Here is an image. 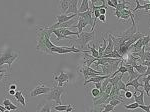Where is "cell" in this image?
Here are the masks:
<instances>
[{
  "label": "cell",
  "instance_id": "1",
  "mask_svg": "<svg viewBox=\"0 0 150 112\" xmlns=\"http://www.w3.org/2000/svg\"><path fill=\"white\" fill-rule=\"evenodd\" d=\"M52 34V29L49 26H37V45L36 50L44 54L52 55L51 49L55 44L50 41V36Z\"/></svg>",
  "mask_w": 150,
  "mask_h": 112
},
{
  "label": "cell",
  "instance_id": "2",
  "mask_svg": "<svg viewBox=\"0 0 150 112\" xmlns=\"http://www.w3.org/2000/svg\"><path fill=\"white\" fill-rule=\"evenodd\" d=\"M18 58H19V52L13 50L12 48H7L4 51H0V70H4L2 69L4 64L8 65L9 70H10L13 62L18 60Z\"/></svg>",
  "mask_w": 150,
  "mask_h": 112
},
{
  "label": "cell",
  "instance_id": "3",
  "mask_svg": "<svg viewBox=\"0 0 150 112\" xmlns=\"http://www.w3.org/2000/svg\"><path fill=\"white\" fill-rule=\"evenodd\" d=\"M94 37H95V32L94 31H85L83 32L82 31L81 34H79V36L77 37V39H75V41H77V44H78V49L81 50H87V46H88L90 41H93Z\"/></svg>",
  "mask_w": 150,
  "mask_h": 112
},
{
  "label": "cell",
  "instance_id": "4",
  "mask_svg": "<svg viewBox=\"0 0 150 112\" xmlns=\"http://www.w3.org/2000/svg\"><path fill=\"white\" fill-rule=\"evenodd\" d=\"M66 92V86H63V87H59L57 85L54 84L53 88H51V91L47 94V100H53L55 101L58 105H63L62 103V100H61V96L62 94H64Z\"/></svg>",
  "mask_w": 150,
  "mask_h": 112
},
{
  "label": "cell",
  "instance_id": "5",
  "mask_svg": "<svg viewBox=\"0 0 150 112\" xmlns=\"http://www.w3.org/2000/svg\"><path fill=\"white\" fill-rule=\"evenodd\" d=\"M85 50H81L75 46H57L54 45L51 49L52 54H67V53H84Z\"/></svg>",
  "mask_w": 150,
  "mask_h": 112
},
{
  "label": "cell",
  "instance_id": "6",
  "mask_svg": "<svg viewBox=\"0 0 150 112\" xmlns=\"http://www.w3.org/2000/svg\"><path fill=\"white\" fill-rule=\"evenodd\" d=\"M50 91H51L50 87L46 86L42 81H38V85L35 88H33L32 91L30 92V97H36L42 95V94H48Z\"/></svg>",
  "mask_w": 150,
  "mask_h": 112
},
{
  "label": "cell",
  "instance_id": "7",
  "mask_svg": "<svg viewBox=\"0 0 150 112\" xmlns=\"http://www.w3.org/2000/svg\"><path fill=\"white\" fill-rule=\"evenodd\" d=\"M81 72L83 73L84 81L88 80L89 78H92V77H95V76H102V75H104L102 71H98V70L93 69V68L88 67V66H85V65H82V67H81Z\"/></svg>",
  "mask_w": 150,
  "mask_h": 112
},
{
  "label": "cell",
  "instance_id": "8",
  "mask_svg": "<svg viewBox=\"0 0 150 112\" xmlns=\"http://www.w3.org/2000/svg\"><path fill=\"white\" fill-rule=\"evenodd\" d=\"M53 80L54 82H57L56 85L59 87L65 86V84L68 83L70 80V75L66 72H59V74L56 75V73H53Z\"/></svg>",
  "mask_w": 150,
  "mask_h": 112
},
{
  "label": "cell",
  "instance_id": "9",
  "mask_svg": "<svg viewBox=\"0 0 150 112\" xmlns=\"http://www.w3.org/2000/svg\"><path fill=\"white\" fill-rule=\"evenodd\" d=\"M77 17H80V18L84 19L88 25H91V31H94L93 28V21H94V17H92V10L89 9L88 11L83 12V13H78L77 14Z\"/></svg>",
  "mask_w": 150,
  "mask_h": 112
},
{
  "label": "cell",
  "instance_id": "10",
  "mask_svg": "<svg viewBox=\"0 0 150 112\" xmlns=\"http://www.w3.org/2000/svg\"><path fill=\"white\" fill-rule=\"evenodd\" d=\"M77 15L76 14H71V15H64V14H60V15H56L55 16V19L57 20V22L55 24L59 25V24H62V23H65L67 21H70L72 19L76 18Z\"/></svg>",
  "mask_w": 150,
  "mask_h": 112
},
{
  "label": "cell",
  "instance_id": "11",
  "mask_svg": "<svg viewBox=\"0 0 150 112\" xmlns=\"http://www.w3.org/2000/svg\"><path fill=\"white\" fill-rule=\"evenodd\" d=\"M52 104H50L49 102L44 100L41 103H39L37 105V108H36V112H51V108H52Z\"/></svg>",
  "mask_w": 150,
  "mask_h": 112
},
{
  "label": "cell",
  "instance_id": "12",
  "mask_svg": "<svg viewBox=\"0 0 150 112\" xmlns=\"http://www.w3.org/2000/svg\"><path fill=\"white\" fill-rule=\"evenodd\" d=\"M52 108L57 112H71L75 109L74 104H67V105H57V106H52Z\"/></svg>",
  "mask_w": 150,
  "mask_h": 112
},
{
  "label": "cell",
  "instance_id": "13",
  "mask_svg": "<svg viewBox=\"0 0 150 112\" xmlns=\"http://www.w3.org/2000/svg\"><path fill=\"white\" fill-rule=\"evenodd\" d=\"M114 50V44H113V41H112V35L111 33H108V39H107V46H106V49L104 51L103 56H107L111 54Z\"/></svg>",
  "mask_w": 150,
  "mask_h": 112
},
{
  "label": "cell",
  "instance_id": "14",
  "mask_svg": "<svg viewBox=\"0 0 150 112\" xmlns=\"http://www.w3.org/2000/svg\"><path fill=\"white\" fill-rule=\"evenodd\" d=\"M78 3L79 1L77 0H73V1H69V6H68V10H67L66 14H78Z\"/></svg>",
  "mask_w": 150,
  "mask_h": 112
},
{
  "label": "cell",
  "instance_id": "15",
  "mask_svg": "<svg viewBox=\"0 0 150 112\" xmlns=\"http://www.w3.org/2000/svg\"><path fill=\"white\" fill-rule=\"evenodd\" d=\"M111 75H102V76H95L92 78H89L88 80L84 81V85H87L88 83H98V82H102L105 79L109 78Z\"/></svg>",
  "mask_w": 150,
  "mask_h": 112
},
{
  "label": "cell",
  "instance_id": "16",
  "mask_svg": "<svg viewBox=\"0 0 150 112\" xmlns=\"http://www.w3.org/2000/svg\"><path fill=\"white\" fill-rule=\"evenodd\" d=\"M142 77H143L142 75H139L136 79L132 80V81H130V82H127V83H125V85H126V87L133 86V87H134V89H135V92H137L139 90L138 89L139 87H143V83H139V79L142 78Z\"/></svg>",
  "mask_w": 150,
  "mask_h": 112
},
{
  "label": "cell",
  "instance_id": "17",
  "mask_svg": "<svg viewBox=\"0 0 150 112\" xmlns=\"http://www.w3.org/2000/svg\"><path fill=\"white\" fill-rule=\"evenodd\" d=\"M24 90H25V89L23 88V89L19 90V91H16L15 95H14V98H15L16 100L19 102V103H21V105L25 108V107H26V100H25V97L23 96Z\"/></svg>",
  "mask_w": 150,
  "mask_h": 112
},
{
  "label": "cell",
  "instance_id": "18",
  "mask_svg": "<svg viewBox=\"0 0 150 112\" xmlns=\"http://www.w3.org/2000/svg\"><path fill=\"white\" fill-rule=\"evenodd\" d=\"M96 60H97V59H95V58H94L91 54H89V53H84V55H83V65L90 67L91 64H93L94 62H96Z\"/></svg>",
  "mask_w": 150,
  "mask_h": 112
},
{
  "label": "cell",
  "instance_id": "19",
  "mask_svg": "<svg viewBox=\"0 0 150 112\" xmlns=\"http://www.w3.org/2000/svg\"><path fill=\"white\" fill-rule=\"evenodd\" d=\"M125 67L127 68V70H128V73H129V77H128V81H132V80H134V79H136L137 77L139 76V74L138 73H136V71L134 70V68H133L131 65H128V64H125L124 65Z\"/></svg>",
  "mask_w": 150,
  "mask_h": 112
},
{
  "label": "cell",
  "instance_id": "20",
  "mask_svg": "<svg viewBox=\"0 0 150 112\" xmlns=\"http://www.w3.org/2000/svg\"><path fill=\"white\" fill-rule=\"evenodd\" d=\"M88 26V23L86 22L84 19L80 18V17H78V23H77V25H72V28H78V34H81L82 33V30H83L84 28L87 27Z\"/></svg>",
  "mask_w": 150,
  "mask_h": 112
},
{
  "label": "cell",
  "instance_id": "21",
  "mask_svg": "<svg viewBox=\"0 0 150 112\" xmlns=\"http://www.w3.org/2000/svg\"><path fill=\"white\" fill-rule=\"evenodd\" d=\"M108 97H109V94H107V93H105V92H104V93L100 97H99L98 99H96V100L93 101V105H95V106H102L103 104H105V102L108 99Z\"/></svg>",
  "mask_w": 150,
  "mask_h": 112
},
{
  "label": "cell",
  "instance_id": "22",
  "mask_svg": "<svg viewBox=\"0 0 150 112\" xmlns=\"http://www.w3.org/2000/svg\"><path fill=\"white\" fill-rule=\"evenodd\" d=\"M143 78V81H144V83H143V90L145 92H146V94H147V96L150 97V75H148V76H143L142 77Z\"/></svg>",
  "mask_w": 150,
  "mask_h": 112
},
{
  "label": "cell",
  "instance_id": "23",
  "mask_svg": "<svg viewBox=\"0 0 150 112\" xmlns=\"http://www.w3.org/2000/svg\"><path fill=\"white\" fill-rule=\"evenodd\" d=\"M68 6H69V1H65V0H62V1L59 2V4H58V7H59L60 11H61V14H64V15H66L67 10H68Z\"/></svg>",
  "mask_w": 150,
  "mask_h": 112
},
{
  "label": "cell",
  "instance_id": "24",
  "mask_svg": "<svg viewBox=\"0 0 150 112\" xmlns=\"http://www.w3.org/2000/svg\"><path fill=\"white\" fill-rule=\"evenodd\" d=\"M133 97L135 99V102L138 103L139 105H145L144 104V90L140 91L139 95H136V93H133Z\"/></svg>",
  "mask_w": 150,
  "mask_h": 112
},
{
  "label": "cell",
  "instance_id": "25",
  "mask_svg": "<svg viewBox=\"0 0 150 112\" xmlns=\"http://www.w3.org/2000/svg\"><path fill=\"white\" fill-rule=\"evenodd\" d=\"M89 1L88 0H82V2L80 3V7L78 8V13H83V12H86L90 9L89 7Z\"/></svg>",
  "mask_w": 150,
  "mask_h": 112
},
{
  "label": "cell",
  "instance_id": "26",
  "mask_svg": "<svg viewBox=\"0 0 150 112\" xmlns=\"http://www.w3.org/2000/svg\"><path fill=\"white\" fill-rule=\"evenodd\" d=\"M103 42H102V45H100L98 47V54H99V58H102L103 57V53H104V51H105L106 49V46H107V39H105L104 38V36H103Z\"/></svg>",
  "mask_w": 150,
  "mask_h": 112
},
{
  "label": "cell",
  "instance_id": "27",
  "mask_svg": "<svg viewBox=\"0 0 150 112\" xmlns=\"http://www.w3.org/2000/svg\"><path fill=\"white\" fill-rule=\"evenodd\" d=\"M52 33L54 34L55 36H56L57 41H60L61 39H67V40H69V41H75V39H71L70 37H65V36H63L62 34H60V32H59V30H58V29H53Z\"/></svg>",
  "mask_w": 150,
  "mask_h": 112
},
{
  "label": "cell",
  "instance_id": "28",
  "mask_svg": "<svg viewBox=\"0 0 150 112\" xmlns=\"http://www.w3.org/2000/svg\"><path fill=\"white\" fill-rule=\"evenodd\" d=\"M133 68H134V70H136L139 75H142V76L145 74V72H146V70H147V67L145 66V65H142V64H137V65H135Z\"/></svg>",
  "mask_w": 150,
  "mask_h": 112
},
{
  "label": "cell",
  "instance_id": "29",
  "mask_svg": "<svg viewBox=\"0 0 150 112\" xmlns=\"http://www.w3.org/2000/svg\"><path fill=\"white\" fill-rule=\"evenodd\" d=\"M127 3H128L127 1H121V2L119 1V3H118L117 7L115 8V10H116V11H120V12H121L122 10H124V9H130V8H128V7L126 6V4H127Z\"/></svg>",
  "mask_w": 150,
  "mask_h": 112
},
{
  "label": "cell",
  "instance_id": "30",
  "mask_svg": "<svg viewBox=\"0 0 150 112\" xmlns=\"http://www.w3.org/2000/svg\"><path fill=\"white\" fill-rule=\"evenodd\" d=\"M91 95L93 96V101L98 99L100 97V90L99 89H96V88H93L91 90Z\"/></svg>",
  "mask_w": 150,
  "mask_h": 112
},
{
  "label": "cell",
  "instance_id": "31",
  "mask_svg": "<svg viewBox=\"0 0 150 112\" xmlns=\"http://www.w3.org/2000/svg\"><path fill=\"white\" fill-rule=\"evenodd\" d=\"M124 107L126 109H129V110H135L139 107V104L134 102V103H131V104H124Z\"/></svg>",
  "mask_w": 150,
  "mask_h": 112
},
{
  "label": "cell",
  "instance_id": "32",
  "mask_svg": "<svg viewBox=\"0 0 150 112\" xmlns=\"http://www.w3.org/2000/svg\"><path fill=\"white\" fill-rule=\"evenodd\" d=\"M117 87H118V89H119V90H123V91H125V92L128 91V89H127L126 85H125L124 82L122 81V79L120 80V81L117 83Z\"/></svg>",
  "mask_w": 150,
  "mask_h": 112
},
{
  "label": "cell",
  "instance_id": "33",
  "mask_svg": "<svg viewBox=\"0 0 150 112\" xmlns=\"http://www.w3.org/2000/svg\"><path fill=\"white\" fill-rule=\"evenodd\" d=\"M142 43H143V47H147L150 42V35H145L144 37L141 38Z\"/></svg>",
  "mask_w": 150,
  "mask_h": 112
},
{
  "label": "cell",
  "instance_id": "34",
  "mask_svg": "<svg viewBox=\"0 0 150 112\" xmlns=\"http://www.w3.org/2000/svg\"><path fill=\"white\" fill-rule=\"evenodd\" d=\"M102 106H104V109L103 111L104 112H111V111H114V106L110 105V104H103Z\"/></svg>",
  "mask_w": 150,
  "mask_h": 112
},
{
  "label": "cell",
  "instance_id": "35",
  "mask_svg": "<svg viewBox=\"0 0 150 112\" xmlns=\"http://www.w3.org/2000/svg\"><path fill=\"white\" fill-rule=\"evenodd\" d=\"M120 103H123V104H125L124 102L123 101H120V100H118V99H112V100H111L109 103L108 104H110V105H112V106H117V105H119Z\"/></svg>",
  "mask_w": 150,
  "mask_h": 112
},
{
  "label": "cell",
  "instance_id": "36",
  "mask_svg": "<svg viewBox=\"0 0 150 112\" xmlns=\"http://www.w3.org/2000/svg\"><path fill=\"white\" fill-rule=\"evenodd\" d=\"M138 108H141L145 112H150V104H148V105H139Z\"/></svg>",
  "mask_w": 150,
  "mask_h": 112
},
{
  "label": "cell",
  "instance_id": "37",
  "mask_svg": "<svg viewBox=\"0 0 150 112\" xmlns=\"http://www.w3.org/2000/svg\"><path fill=\"white\" fill-rule=\"evenodd\" d=\"M143 61H150V52L149 51H145Z\"/></svg>",
  "mask_w": 150,
  "mask_h": 112
},
{
  "label": "cell",
  "instance_id": "38",
  "mask_svg": "<svg viewBox=\"0 0 150 112\" xmlns=\"http://www.w3.org/2000/svg\"><path fill=\"white\" fill-rule=\"evenodd\" d=\"M101 110L99 107H95V108H89L88 110H86L85 112H101Z\"/></svg>",
  "mask_w": 150,
  "mask_h": 112
},
{
  "label": "cell",
  "instance_id": "39",
  "mask_svg": "<svg viewBox=\"0 0 150 112\" xmlns=\"http://www.w3.org/2000/svg\"><path fill=\"white\" fill-rule=\"evenodd\" d=\"M132 97H133V93L131 91H129V90H128V91L125 92V98L130 99V98H132Z\"/></svg>",
  "mask_w": 150,
  "mask_h": 112
},
{
  "label": "cell",
  "instance_id": "40",
  "mask_svg": "<svg viewBox=\"0 0 150 112\" xmlns=\"http://www.w3.org/2000/svg\"><path fill=\"white\" fill-rule=\"evenodd\" d=\"M111 90H112V85H111L110 83L107 85V87H106V89H105V93H107V94H110V92H111Z\"/></svg>",
  "mask_w": 150,
  "mask_h": 112
},
{
  "label": "cell",
  "instance_id": "41",
  "mask_svg": "<svg viewBox=\"0 0 150 112\" xmlns=\"http://www.w3.org/2000/svg\"><path fill=\"white\" fill-rule=\"evenodd\" d=\"M2 103H3V105H4V106H8V105H10V104L12 103V102H11L10 99L6 98V99H4V100H3V102H2Z\"/></svg>",
  "mask_w": 150,
  "mask_h": 112
},
{
  "label": "cell",
  "instance_id": "42",
  "mask_svg": "<svg viewBox=\"0 0 150 112\" xmlns=\"http://www.w3.org/2000/svg\"><path fill=\"white\" fill-rule=\"evenodd\" d=\"M17 84L16 83H12L9 85V90H15V91H17Z\"/></svg>",
  "mask_w": 150,
  "mask_h": 112
},
{
  "label": "cell",
  "instance_id": "43",
  "mask_svg": "<svg viewBox=\"0 0 150 112\" xmlns=\"http://www.w3.org/2000/svg\"><path fill=\"white\" fill-rule=\"evenodd\" d=\"M106 11H107V7H104V8H101L99 10V13H100V15H105Z\"/></svg>",
  "mask_w": 150,
  "mask_h": 112
},
{
  "label": "cell",
  "instance_id": "44",
  "mask_svg": "<svg viewBox=\"0 0 150 112\" xmlns=\"http://www.w3.org/2000/svg\"><path fill=\"white\" fill-rule=\"evenodd\" d=\"M98 20H100L101 22H103V23H106V16L105 15H100L98 18Z\"/></svg>",
  "mask_w": 150,
  "mask_h": 112
},
{
  "label": "cell",
  "instance_id": "45",
  "mask_svg": "<svg viewBox=\"0 0 150 112\" xmlns=\"http://www.w3.org/2000/svg\"><path fill=\"white\" fill-rule=\"evenodd\" d=\"M94 85H95V88L96 89H101V85H102V82H98V83H94Z\"/></svg>",
  "mask_w": 150,
  "mask_h": 112
},
{
  "label": "cell",
  "instance_id": "46",
  "mask_svg": "<svg viewBox=\"0 0 150 112\" xmlns=\"http://www.w3.org/2000/svg\"><path fill=\"white\" fill-rule=\"evenodd\" d=\"M111 2H112V4H113V6H114V8H116L118 5V3H119V1L118 0H111Z\"/></svg>",
  "mask_w": 150,
  "mask_h": 112
},
{
  "label": "cell",
  "instance_id": "47",
  "mask_svg": "<svg viewBox=\"0 0 150 112\" xmlns=\"http://www.w3.org/2000/svg\"><path fill=\"white\" fill-rule=\"evenodd\" d=\"M141 64L142 65H145L146 67H150V61H142Z\"/></svg>",
  "mask_w": 150,
  "mask_h": 112
},
{
  "label": "cell",
  "instance_id": "48",
  "mask_svg": "<svg viewBox=\"0 0 150 112\" xmlns=\"http://www.w3.org/2000/svg\"><path fill=\"white\" fill-rule=\"evenodd\" d=\"M15 93H16L15 90H9V91H8V94H9V95H12V96L15 95Z\"/></svg>",
  "mask_w": 150,
  "mask_h": 112
},
{
  "label": "cell",
  "instance_id": "49",
  "mask_svg": "<svg viewBox=\"0 0 150 112\" xmlns=\"http://www.w3.org/2000/svg\"><path fill=\"white\" fill-rule=\"evenodd\" d=\"M148 75H150V67H147V70L143 76H148Z\"/></svg>",
  "mask_w": 150,
  "mask_h": 112
},
{
  "label": "cell",
  "instance_id": "50",
  "mask_svg": "<svg viewBox=\"0 0 150 112\" xmlns=\"http://www.w3.org/2000/svg\"><path fill=\"white\" fill-rule=\"evenodd\" d=\"M4 77H5V73H2V74H0V82L3 80Z\"/></svg>",
  "mask_w": 150,
  "mask_h": 112
},
{
  "label": "cell",
  "instance_id": "51",
  "mask_svg": "<svg viewBox=\"0 0 150 112\" xmlns=\"http://www.w3.org/2000/svg\"><path fill=\"white\" fill-rule=\"evenodd\" d=\"M107 5L110 6V7H114V6H113V4H112V2H111V0H108V1H107Z\"/></svg>",
  "mask_w": 150,
  "mask_h": 112
},
{
  "label": "cell",
  "instance_id": "52",
  "mask_svg": "<svg viewBox=\"0 0 150 112\" xmlns=\"http://www.w3.org/2000/svg\"><path fill=\"white\" fill-rule=\"evenodd\" d=\"M145 51H149V52H150V46H147V47H145Z\"/></svg>",
  "mask_w": 150,
  "mask_h": 112
},
{
  "label": "cell",
  "instance_id": "53",
  "mask_svg": "<svg viewBox=\"0 0 150 112\" xmlns=\"http://www.w3.org/2000/svg\"><path fill=\"white\" fill-rule=\"evenodd\" d=\"M6 72V70L4 69V70H0V74H2V73H5Z\"/></svg>",
  "mask_w": 150,
  "mask_h": 112
},
{
  "label": "cell",
  "instance_id": "54",
  "mask_svg": "<svg viewBox=\"0 0 150 112\" xmlns=\"http://www.w3.org/2000/svg\"><path fill=\"white\" fill-rule=\"evenodd\" d=\"M148 46H150V42H149V44H148Z\"/></svg>",
  "mask_w": 150,
  "mask_h": 112
},
{
  "label": "cell",
  "instance_id": "55",
  "mask_svg": "<svg viewBox=\"0 0 150 112\" xmlns=\"http://www.w3.org/2000/svg\"><path fill=\"white\" fill-rule=\"evenodd\" d=\"M101 112H104V111H103V110H102V111H101Z\"/></svg>",
  "mask_w": 150,
  "mask_h": 112
}]
</instances>
